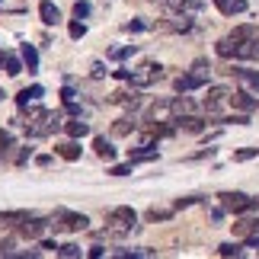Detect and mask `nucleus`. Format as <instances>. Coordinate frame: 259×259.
Returning a JSON list of instances; mask_svg holds the SVG:
<instances>
[{"label":"nucleus","mask_w":259,"mask_h":259,"mask_svg":"<svg viewBox=\"0 0 259 259\" xmlns=\"http://www.w3.org/2000/svg\"><path fill=\"white\" fill-rule=\"evenodd\" d=\"M214 52L221 58H259V42L256 38H234L227 35L214 45Z\"/></svg>","instance_id":"f257e3e1"},{"label":"nucleus","mask_w":259,"mask_h":259,"mask_svg":"<svg viewBox=\"0 0 259 259\" xmlns=\"http://www.w3.org/2000/svg\"><path fill=\"white\" fill-rule=\"evenodd\" d=\"M109 234H115V237H122V234H128L135 227V221H138V214H135V208H128V205H118V208H112L109 211Z\"/></svg>","instance_id":"f03ea898"},{"label":"nucleus","mask_w":259,"mask_h":259,"mask_svg":"<svg viewBox=\"0 0 259 259\" xmlns=\"http://www.w3.org/2000/svg\"><path fill=\"white\" fill-rule=\"evenodd\" d=\"M208 64L205 61H195V67H192V74H186V77H176V93H192V90H198V87H205L208 83Z\"/></svg>","instance_id":"7ed1b4c3"},{"label":"nucleus","mask_w":259,"mask_h":259,"mask_svg":"<svg viewBox=\"0 0 259 259\" xmlns=\"http://www.w3.org/2000/svg\"><path fill=\"white\" fill-rule=\"evenodd\" d=\"M87 224H90V218L87 214H77V211H58L52 218V231H87Z\"/></svg>","instance_id":"20e7f679"},{"label":"nucleus","mask_w":259,"mask_h":259,"mask_svg":"<svg viewBox=\"0 0 259 259\" xmlns=\"http://www.w3.org/2000/svg\"><path fill=\"white\" fill-rule=\"evenodd\" d=\"M218 198H221V208H224V211H234V214L250 211V208H256V205H259L256 198H250L246 192H221Z\"/></svg>","instance_id":"39448f33"},{"label":"nucleus","mask_w":259,"mask_h":259,"mask_svg":"<svg viewBox=\"0 0 259 259\" xmlns=\"http://www.w3.org/2000/svg\"><path fill=\"white\" fill-rule=\"evenodd\" d=\"M48 227H52V221H45V218H29V214H23V218H19V224H16V231L23 234V237H29V240H38Z\"/></svg>","instance_id":"423d86ee"},{"label":"nucleus","mask_w":259,"mask_h":259,"mask_svg":"<svg viewBox=\"0 0 259 259\" xmlns=\"http://www.w3.org/2000/svg\"><path fill=\"white\" fill-rule=\"evenodd\" d=\"M147 122H176L173 118V99H160L147 109Z\"/></svg>","instance_id":"0eeeda50"},{"label":"nucleus","mask_w":259,"mask_h":259,"mask_svg":"<svg viewBox=\"0 0 259 259\" xmlns=\"http://www.w3.org/2000/svg\"><path fill=\"white\" fill-rule=\"evenodd\" d=\"M231 106L240 109V112H253V109L259 106V99H253L246 90H237V93H231Z\"/></svg>","instance_id":"6e6552de"},{"label":"nucleus","mask_w":259,"mask_h":259,"mask_svg":"<svg viewBox=\"0 0 259 259\" xmlns=\"http://www.w3.org/2000/svg\"><path fill=\"white\" fill-rule=\"evenodd\" d=\"M38 16H42L45 26H58V23H61V10H58L52 0H42V4H38Z\"/></svg>","instance_id":"1a4fd4ad"},{"label":"nucleus","mask_w":259,"mask_h":259,"mask_svg":"<svg viewBox=\"0 0 259 259\" xmlns=\"http://www.w3.org/2000/svg\"><path fill=\"white\" fill-rule=\"evenodd\" d=\"M42 93H45V90L38 87V83L19 90V93H16V106H19V109H29V103H38V99H42Z\"/></svg>","instance_id":"9d476101"},{"label":"nucleus","mask_w":259,"mask_h":259,"mask_svg":"<svg viewBox=\"0 0 259 259\" xmlns=\"http://www.w3.org/2000/svg\"><path fill=\"white\" fill-rule=\"evenodd\" d=\"M234 234L237 237H246V240H250V237H259V218H243V221H237L234 224Z\"/></svg>","instance_id":"9b49d317"},{"label":"nucleus","mask_w":259,"mask_h":259,"mask_svg":"<svg viewBox=\"0 0 259 259\" xmlns=\"http://www.w3.org/2000/svg\"><path fill=\"white\" fill-rule=\"evenodd\" d=\"M227 74H234L240 83H246L250 90H256V93H259V71H246V67H231Z\"/></svg>","instance_id":"f8f14e48"},{"label":"nucleus","mask_w":259,"mask_h":259,"mask_svg":"<svg viewBox=\"0 0 259 259\" xmlns=\"http://www.w3.org/2000/svg\"><path fill=\"white\" fill-rule=\"evenodd\" d=\"M176 128H183V132H189V135H202L205 132V122H202V118H195V115H179L176 118Z\"/></svg>","instance_id":"ddd939ff"},{"label":"nucleus","mask_w":259,"mask_h":259,"mask_svg":"<svg viewBox=\"0 0 259 259\" xmlns=\"http://www.w3.org/2000/svg\"><path fill=\"white\" fill-rule=\"evenodd\" d=\"M214 7L221 10L224 16H237V13L246 10V0H214Z\"/></svg>","instance_id":"4468645a"},{"label":"nucleus","mask_w":259,"mask_h":259,"mask_svg":"<svg viewBox=\"0 0 259 259\" xmlns=\"http://www.w3.org/2000/svg\"><path fill=\"white\" fill-rule=\"evenodd\" d=\"M231 93H227L224 87H214V90H208V99H205V109L208 112H218V106H221V99H227Z\"/></svg>","instance_id":"2eb2a0df"},{"label":"nucleus","mask_w":259,"mask_h":259,"mask_svg":"<svg viewBox=\"0 0 259 259\" xmlns=\"http://www.w3.org/2000/svg\"><path fill=\"white\" fill-rule=\"evenodd\" d=\"M55 154L64 157V160H77V157H80V144H77V141H64V144L55 147Z\"/></svg>","instance_id":"dca6fc26"},{"label":"nucleus","mask_w":259,"mask_h":259,"mask_svg":"<svg viewBox=\"0 0 259 259\" xmlns=\"http://www.w3.org/2000/svg\"><path fill=\"white\" fill-rule=\"evenodd\" d=\"M19 55H23L26 71H29V74H35V71H38V52H35L32 45H23V52H19Z\"/></svg>","instance_id":"f3484780"},{"label":"nucleus","mask_w":259,"mask_h":259,"mask_svg":"<svg viewBox=\"0 0 259 259\" xmlns=\"http://www.w3.org/2000/svg\"><path fill=\"white\" fill-rule=\"evenodd\" d=\"M128 160L132 163H144V160H157V147H151V144H144L141 151H132L128 154Z\"/></svg>","instance_id":"a211bd4d"},{"label":"nucleus","mask_w":259,"mask_h":259,"mask_svg":"<svg viewBox=\"0 0 259 259\" xmlns=\"http://www.w3.org/2000/svg\"><path fill=\"white\" fill-rule=\"evenodd\" d=\"M93 151L103 157V160H112V157H115V147L109 144L106 138H93Z\"/></svg>","instance_id":"6ab92c4d"},{"label":"nucleus","mask_w":259,"mask_h":259,"mask_svg":"<svg viewBox=\"0 0 259 259\" xmlns=\"http://www.w3.org/2000/svg\"><path fill=\"white\" fill-rule=\"evenodd\" d=\"M4 67H7V74H10V77H16V74H23V71H26V64L19 61L16 55H10V52H7V58H4Z\"/></svg>","instance_id":"aec40b11"},{"label":"nucleus","mask_w":259,"mask_h":259,"mask_svg":"<svg viewBox=\"0 0 259 259\" xmlns=\"http://www.w3.org/2000/svg\"><path fill=\"white\" fill-rule=\"evenodd\" d=\"M109 103H122V106H128V109H138V103H141V99H138L135 93H112V96H109Z\"/></svg>","instance_id":"412c9836"},{"label":"nucleus","mask_w":259,"mask_h":259,"mask_svg":"<svg viewBox=\"0 0 259 259\" xmlns=\"http://www.w3.org/2000/svg\"><path fill=\"white\" fill-rule=\"evenodd\" d=\"M64 128H67V135H71V138H83V135H90V125H87V122H80V118L67 122Z\"/></svg>","instance_id":"4be33fe9"},{"label":"nucleus","mask_w":259,"mask_h":259,"mask_svg":"<svg viewBox=\"0 0 259 259\" xmlns=\"http://www.w3.org/2000/svg\"><path fill=\"white\" fill-rule=\"evenodd\" d=\"M132 132H135L132 118H118V122L112 125V135H118V138H125V135H132Z\"/></svg>","instance_id":"5701e85b"},{"label":"nucleus","mask_w":259,"mask_h":259,"mask_svg":"<svg viewBox=\"0 0 259 259\" xmlns=\"http://www.w3.org/2000/svg\"><path fill=\"white\" fill-rule=\"evenodd\" d=\"M218 253H221V256H243V246L240 243H221Z\"/></svg>","instance_id":"b1692460"},{"label":"nucleus","mask_w":259,"mask_h":259,"mask_svg":"<svg viewBox=\"0 0 259 259\" xmlns=\"http://www.w3.org/2000/svg\"><path fill=\"white\" fill-rule=\"evenodd\" d=\"M10 147H13V135H10V132H0V157H7Z\"/></svg>","instance_id":"393cba45"},{"label":"nucleus","mask_w":259,"mask_h":259,"mask_svg":"<svg viewBox=\"0 0 259 259\" xmlns=\"http://www.w3.org/2000/svg\"><path fill=\"white\" fill-rule=\"evenodd\" d=\"M58 256H64V259H74V256H80V246H74V243H64V246H58Z\"/></svg>","instance_id":"a878e982"},{"label":"nucleus","mask_w":259,"mask_h":259,"mask_svg":"<svg viewBox=\"0 0 259 259\" xmlns=\"http://www.w3.org/2000/svg\"><path fill=\"white\" fill-rule=\"evenodd\" d=\"M90 16V4H87V0H77V4H74V19H87Z\"/></svg>","instance_id":"bb28decb"},{"label":"nucleus","mask_w":259,"mask_h":259,"mask_svg":"<svg viewBox=\"0 0 259 259\" xmlns=\"http://www.w3.org/2000/svg\"><path fill=\"white\" fill-rule=\"evenodd\" d=\"M132 160H128V163H122V166H112V170H109V173H112V176H128V173H132Z\"/></svg>","instance_id":"cd10ccee"},{"label":"nucleus","mask_w":259,"mask_h":259,"mask_svg":"<svg viewBox=\"0 0 259 259\" xmlns=\"http://www.w3.org/2000/svg\"><path fill=\"white\" fill-rule=\"evenodd\" d=\"M87 35V26L83 23H71V38H83Z\"/></svg>","instance_id":"c85d7f7f"},{"label":"nucleus","mask_w":259,"mask_h":259,"mask_svg":"<svg viewBox=\"0 0 259 259\" xmlns=\"http://www.w3.org/2000/svg\"><path fill=\"white\" fill-rule=\"evenodd\" d=\"M183 10H189V13H198V10H202V0H183Z\"/></svg>","instance_id":"c756f323"},{"label":"nucleus","mask_w":259,"mask_h":259,"mask_svg":"<svg viewBox=\"0 0 259 259\" xmlns=\"http://www.w3.org/2000/svg\"><path fill=\"white\" fill-rule=\"evenodd\" d=\"M128 52H135V48H112V52H109V58H125Z\"/></svg>","instance_id":"7c9ffc66"},{"label":"nucleus","mask_w":259,"mask_h":259,"mask_svg":"<svg viewBox=\"0 0 259 259\" xmlns=\"http://www.w3.org/2000/svg\"><path fill=\"white\" fill-rule=\"evenodd\" d=\"M147 218H151V221H157V218H160V221H163V218H170V211H157V208H151V214H147Z\"/></svg>","instance_id":"2f4dec72"},{"label":"nucleus","mask_w":259,"mask_h":259,"mask_svg":"<svg viewBox=\"0 0 259 259\" xmlns=\"http://www.w3.org/2000/svg\"><path fill=\"white\" fill-rule=\"evenodd\" d=\"M198 202V198L192 195V198H179V202H176V208H189V205H195Z\"/></svg>","instance_id":"473e14b6"},{"label":"nucleus","mask_w":259,"mask_h":259,"mask_svg":"<svg viewBox=\"0 0 259 259\" xmlns=\"http://www.w3.org/2000/svg\"><path fill=\"white\" fill-rule=\"evenodd\" d=\"M10 250H13V240H4V243H0V256H10Z\"/></svg>","instance_id":"72a5a7b5"},{"label":"nucleus","mask_w":259,"mask_h":259,"mask_svg":"<svg viewBox=\"0 0 259 259\" xmlns=\"http://www.w3.org/2000/svg\"><path fill=\"white\" fill-rule=\"evenodd\" d=\"M125 29H128V32H141V29H144V23H138V19H135V23H128Z\"/></svg>","instance_id":"f704fd0d"},{"label":"nucleus","mask_w":259,"mask_h":259,"mask_svg":"<svg viewBox=\"0 0 259 259\" xmlns=\"http://www.w3.org/2000/svg\"><path fill=\"white\" fill-rule=\"evenodd\" d=\"M26 157H29V147H23V151L16 154V163H26Z\"/></svg>","instance_id":"c9c22d12"},{"label":"nucleus","mask_w":259,"mask_h":259,"mask_svg":"<svg viewBox=\"0 0 259 259\" xmlns=\"http://www.w3.org/2000/svg\"><path fill=\"white\" fill-rule=\"evenodd\" d=\"M4 58H7V52H0V67H4Z\"/></svg>","instance_id":"e433bc0d"},{"label":"nucleus","mask_w":259,"mask_h":259,"mask_svg":"<svg viewBox=\"0 0 259 259\" xmlns=\"http://www.w3.org/2000/svg\"><path fill=\"white\" fill-rule=\"evenodd\" d=\"M0 99H4V93H0Z\"/></svg>","instance_id":"4c0bfd02"}]
</instances>
